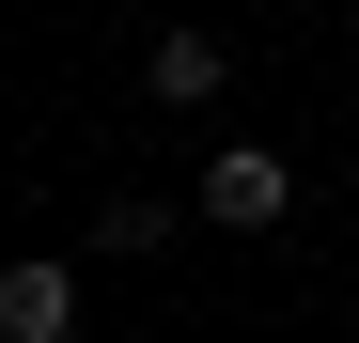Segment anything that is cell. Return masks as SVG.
<instances>
[{"label": "cell", "mask_w": 359, "mask_h": 343, "mask_svg": "<svg viewBox=\"0 0 359 343\" xmlns=\"http://www.w3.org/2000/svg\"><path fill=\"white\" fill-rule=\"evenodd\" d=\"M203 218H219V234H281V218H297V172L266 141H219L203 156Z\"/></svg>", "instance_id": "cell-1"}, {"label": "cell", "mask_w": 359, "mask_h": 343, "mask_svg": "<svg viewBox=\"0 0 359 343\" xmlns=\"http://www.w3.org/2000/svg\"><path fill=\"white\" fill-rule=\"evenodd\" d=\"M141 94H156V109H219V94H234V47H219V31H156V47H141Z\"/></svg>", "instance_id": "cell-3"}, {"label": "cell", "mask_w": 359, "mask_h": 343, "mask_svg": "<svg viewBox=\"0 0 359 343\" xmlns=\"http://www.w3.org/2000/svg\"><path fill=\"white\" fill-rule=\"evenodd\" d=\"M79 328V265L63 250H16V265H0V343H63Z\"/></svg>", "instance_id": "cell-2"}]
</instances>
